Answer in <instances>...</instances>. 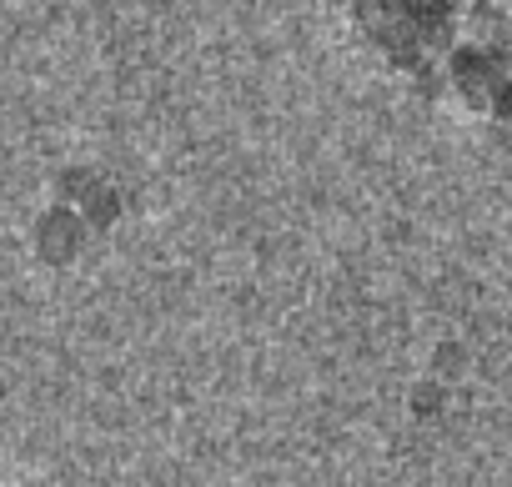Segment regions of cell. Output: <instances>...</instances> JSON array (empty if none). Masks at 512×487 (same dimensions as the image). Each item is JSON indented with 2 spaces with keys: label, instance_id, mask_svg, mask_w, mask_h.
<instances>
[{
  "label": "cell",
  "instance_id": "5",
  "mask_svg": "<svg viewBox=\"0 0 512 487\" xmlns=\"http://www.w3.org/2000/svg\"><path fill=\"white\" fill-rule=\"evenodd\" d=\"M492 121L512 126V76H507V86H502V96H497V111H492Z\"/></svg>",
  "mask_w": 512,
  "mask_h": 487
},
{
  "label": "cell",
  "instance_id": "4",
  "mask_svg": "<svg viewBox=\"0 0 512 487\" xmlns=\"http://www.w3.org/2000/svg\"><path fill=\"white\" fill-rule=\"evenodd\" d=\"M61 201H71L91 226H111L116 211H121L116 186L101 181V176H91V171H66V176H61Z\"/></svg>",
  "mask_w": 512,
  "mask_h": 487
},
{
  "label": "cell",
  "instance_id": "2",
  "mask_svg": "<svg viewBox=\"0 0 512 487\" xmlns=\"http://www.w3.org/2000/svg\"><path fill=\"white\" fill-rule=\"evenodd\" d=\"M442 81H447V91L462 101V111H472V116H487L492 121V111H497V96H502V86H507V76H512V66L487 46V41H477V36H457L447 51H442Z\"/></svg>",
  "mask_w": 512,
  "mask_h": 487
},
{
  "label": "cell",
  "instance_id": "3",
  "mask_svg": "<svg viewBox=\"0 0 512 487\" xmlns=\"http://www.w3.org/2000/svg\"><path fill=\"white\" fill-rule=\"evenodd\" d=\"M96 226L71 206V201H56V206H46L41 216H36V231H31V247H36V257L46 262V267H71L81 252H86V236H91Z\"/></svg>",
  "mask_w": 512,
  "mask_h": 487
},
{
  "label": "cell",
  "instance_id": "1",
  "mask_svg": "<svg viewBox=\"0 0 512 487\" xmlns=\"http://www.w3.org/2000/svg\"><path fill=\"white\" fill-rule=\"evenodd\" d=\"M347 16L362 46L402 76H427L457 41V0H347Z\"/></svg>",
  "mask_w": 512,
  "mask_h": 487
}]
</instances>
